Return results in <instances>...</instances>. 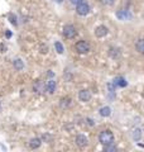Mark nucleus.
I'll return each instance as SVG.
<instances>
[{"label":"nucleus","instance_id":"f257e3e1","mask_svg":"<svg viewBox=\"0 0 144 152\" xmlns=\"http://www.w3.org/2000/svg\"><path fill=\"white\" fill-rule=\"evenodd\" d=\"M99 142L103 146H108V145L114 143V134H113V132L109 131V129H105L103 132H100V134H99Z\"/></svg>","mask_w":144,"mask_h":152},{"label":"nucleus","instance_id":"f03ea898","mask_svg":"<svg viewBox=\"0 0 144 152\" xmlns=\"http://www.w3.org/2000/svg\"><path fill=\"white\" fill-rule=\"evenodd\" d=\"M63 36L65 38H67V39H71V38H75L76 34H77V31H76V28L72 26V24H67L63 27Z\"/></svg>","mask_w":144,"mask_h":152},{"label":"nucleus","instance_id":"7ed1b4c3","mask_svg":"<svg viewBox=\"0 0 144 152\" xmlns=\"http://www.w3.org/2000/svg\"><path fill=\"white\" fill-rule=\"evenodd\" d=\"M76 13L81 17L87 15V14L90 13V5L86 1H82L81 4H79V5H76Z\"/></svg>","mask_w":144,"mask_h":152},{"label":"nucleus","instance_id":"20e7f679","mask_svg":"<svg viewBox=\"0 0 144 152\" xmlns=\"http://www.w3.org/2000/svg\"><path fill=\"white\" fill-rule=\"evenodd\" d=\"M75 48L79 53L84 55V53H87V52L90 51V45H89V42H86V41H79L77 43H76Z\"/></svg>","mask_w":144,"mask_h":152},{"label":"nucleus","instance_id":"39448f33","mask_svg":"<svg viewBox=\"0 0 144 152\" xmlns=\"http://www.w3.org/2000/svg\"><path fill=\"white\" fill-rule=\"evenodd\" d=\"M76 145H77L80 148H84V147H86L89 145V140H87V137H86L85 134H77L76 136Z\"/></svg>","mask_w":144,"mask_h":152},{"label":"nucleus","instance_id":"423d86ee","mask_svg":"<svg viewBox=\"0 0 144 152\" xmlns=\"http://www.w3.org/2000/svg\"><path fill=\"white\" fill-rule=\"evenodd\" d=\"M79 99L84 103H87L91 100V91L87 89H84V90H80L79 91Z\"/></svg>","mask_w":144,"mask_h":152},{"label":"nucleus","instance_id":"0eeeda50","mask_svg":"<svg viewBox=\"0 0 144 152\" xmlns=\"http://www.w3.org/2000/svg\"><path fill=\"white\" fill-rule=\"evenodd\" d=\"M33 91L37 93V94H42L46 91V85L43 84L42 81H39V80H37V81L33 84Z\"/></svg>","mask_w":144,"mask_h":152},{"label":"nucleus","instance_id":"6e6552de","mask_svg":"<svg viewBox=\"0 0 144 152\" xmlns=\"http://www.w3.org/2000/svg\"><path fill=\"white\" fill-rule=\"evenodd\" d=\"M108 27H105V26H99V27H96V29H95V36L97 37V38H103L108 34Z\"/></svg>","mask_w":144,"mask_h":152},{"label":"nucleus","instance_id":"1a4fd4ad","mask_svg":"<svg viewBox=\"0 0 144 152\" xmlns=\"http://www.w3.org/2000/svg\"><path fill=\"white\" fill-rule=\"evenodd\" d=\"M116 17L120 19V20H125V19H130L132 18V14L129 13L128 10H119L116 13Z\"/></svg>","mask_w":144,"mask_h":152},{"label":"nucleus","instance_id":"9d476101","mask_svg":"<svg viewBox=\"0 0 144 152\" xmlns=\"http://www.w3.org/2000/svg\"><path fill=\"white\" fill-rule=\"evenodd\" d=\"M46 91L49 93V94H53L56 91V81L55 80H49V81L46 84Z\"/></svg>","mask_w":144,"mask_h":152},{"label":"nucleus","instance_id":"9b49d317","mask_svg":"<svg viewBox=\"0 0 144 152\" xmlns=\"http://www.w3.org/2000/svg\"><path fill=\"white\" fill-rule=\"evenodd\" d=\"M42 145V140L41 138H38V137H36V138H32L31 141H29V147L32 150H36V148H38Z\"/></svg>","mask_w":144,"mask_h":152},{"label":"nucleus","instance_id":"f8f14e48","mask_svg":"<svg viewBox=\"0 0 144 152\" xmlns=\"http://www.w3.org/2000/svg\"><path fill=\"white\" fill-rule=\"evenodd\" d=\"M135 48L139 53H143L144 55V38H139L135 43Z\"/></svg>","mask_w":144,"mask_h":152},{"label":"nucleus","instance_id":"ddd939ff","mask_svg":"<svg viewBox=\"0 0 144 152\" xmlns=\"http://www.w3.org/2000/svg\"><path fill=\"white\" fill-rule=\"evenodd\" d=\"M113 84L115 85V88H116V86H119V88L127 86V81H125V79H124V77H116L113 81Z\"/></svg>","mask_w":144,"mask_h":152},{"label":"nucleus","instance_id":"4468645a","mask_svg":"<svg viewBox=\"0 0 144 152\" xmlns=\"http://www.w3.org/2000/svg\"><path fill=\"white\" fill-rule=\"evenodd\" d=\"M132 138L134 141H140V138H142V131L139 129V128H135V129L132 131Z\"/></svg>","mask_w":144,"mask_h":152},{"label":"nucleus","instance_id":"2eb2a0df","mask_svg":"<svg viewBox=\"0 0 144 152\" xmlns=\"http://www.w3.org/2000/svg\"><path fill=\"white\" fill-rule=\"evenodd\" d=\"M99 112H100V115L106 118V117H110V114H111V108L110 107H103Z\"/></svg>","mask_w":144,"mask_h":152},{"label":"nucleus","instance_id":"dca6fc26","mask_svg":"<svg viewBox=\"0 0 144 152\" xmlns=\"http://www.w3.org/2000/svg\"><path fill=\"white\" fill-rule=\"evenodd\" d=\"M71 105V98L66 96V98H62L60 100V107L61 108H68Z\"/></svg>","mask_w":144,"mask_h":152},{"label":"nucleus","instance_id":"f3484780","mask_svg":"<svg viewBox=\"0 0 144 152\" xmlns=\"http://www.w3.org/2000/svg\"><path fill=\"white\" fill-rule=\"evenodd\" d=\"M13 65H14V69H15V70H18V71H20V70H23V69H24V64H23V61H22L20 58H17V60H14Z\"/></svg>","mask_w":144,"mask_h":152},{"label":"nucleus","instance_id":"a211bd4d","mask_svg":"<svg viewBox=\"0 0 144 152\" xmlns=\"http://www.w3.org/2000/svg\"><path fill=\"white\" fill-rule=\"evenodd\" d=\"M109 55L113 57V58H116V57H119L120 52H119V48H115V47H110L109 48Z\"/></svg>","mask_w":144,"mask_h":152},{"label":"nucleus","instance_id":"6ab92c4d","mask_svg":"<svg viewBox=\"0 0 144 152\" xmlns=\"http://www.w3.org/2000/svg\"><path fill=\"white\" fill-rule=\"evenodd\" d=\"M55 47H56V51L58 52L60 55H61V53H63L65 48H63V46H62V43H61V42H56V43H55Z\"/></svg>","mask_w":144,"mask_h":152},{"label":"nucleus","instance_id":"aec40b11","mask_svg":"<svg viewBox=\"0 0 144 152\" xmlns=\"http://www.w3.org/2000/svg\"><path fill=\"white\" fill-rule=\"evenodd\" d=\"M104 150L105 151H106V152H115V151H116L118 148H116V147H115L113 143L111 145H108V146H104Z\"/></svg>","mask_w":144,"mask_h":152},{"label":"nucleus","instance_id":"412c9836","mask_svg":"<svg viewBox=\"0 0 144 152\" xmlns=\"http://www.w3.org/2000/svg\"><path fill=\"white\" fill-rule=\"evenodd\" d=\"M101 3L104 4V5H113V4L115 3V0H101Z\"/></svg>","mask_w":144,"mask_h":152},{"label":"nucleus","instance_id":"4be33fe9","mask_svg":"<svg viewBox=\"0 0 144 152\" xmlns=\"http://www.w3.org/2000/svg\"><path fill=\"white\" fill-rule=\"evenodd\" d=\"M9 18H10V22L13 23L14 26L17 24V18H15V15H13V14H10V15H9Z\"/></svg>","mask_w":144,"mask_h":152},{"label":"nucleus","instance_id":"5701e85b","mask_svg":"<svg viewBox=\"0 0 144 152\" xmlns=\"http://www.w3.org/2000/svg\"><path fill=\"white\" fill-rule=\"evenodd\" d=\"M70 1L73 4V5H79V4H81L82 1H85V0H70Z\"/></svg>","mask_w":144,"mask_h":152},{"label":"nucleus","instance_id":"b1692460","mask_svg":"<svg viewBox=\"0 0 144 152\" xmlns=\"http://www.w3.org/2000/svg\"><path fill=\"white\" fill-rule=\"evenodd\" d=\"M0 52H5V46L0 45Z\"/></svg>","mask_w":144,"mask_h":152},{"label":"nucleus","instance_id":"393cba45","mask_svg":"<svg viewBox=\"0 0 144 152\" xmlns=\"http://www.w3.org/2000/svg\"><path fill=\"white\" fill-rule=\"evenodd\" d=\"M5 36H7L8 38H10V37H12V32H9V31H8V32L5 33Z\"/></svg>","mask_w":144,"mask_h":152}]
</instances>
